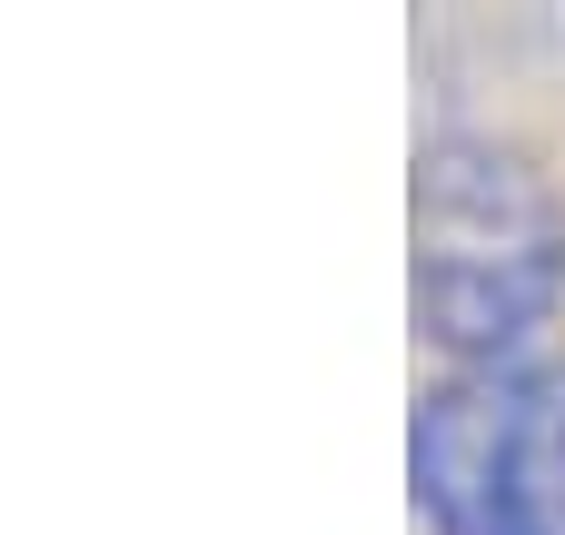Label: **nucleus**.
<instances>
[{
  "mask_svg": "<svg viewBox=\"0 0 565 535\" xmlns=\"http://www.w3.org/2000/svg\"><path fill=\"white\" fill-rule=\"evenodd\" d=\"M417 338L457 377L536 367L565 318V199L546 169L487 129H437L417 149Z\"/></svg>",
  "mask_w": 565,
  "mask_h": 535,
  "instance_id": "1",
  "label": "nucleus"
},
{
  "mask_svg": "<svg viewBox=\"0 0 565 535\" xmlns=\"http://www.w3.org/2000/svg\"><path fill=\"white\" fill-rule=\"evenodd\" d=\"M407 486L437 535H565V367L427 387L407 427Z\"/></svg>",
  "mask_w": 565,
  "mask_h": 535,
  "instance_id": "2",
  "label": "nucleus"
}]
</instances>
